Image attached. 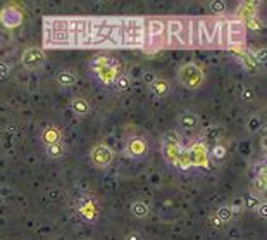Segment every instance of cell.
<instances>
[{"instance_id":"obj_1","label":"cell","mask_w":267,"mask_h":240,"mask_svg":"<svg viewBox=\"0 0 267 240\" xmlns=\"http://www.w3.org/2000/svg\"><path fill=\"white\" fill-rule=\"evenodd\" d=\"M45 47H69L68 19L64 17H45V30H43Z\"/></svg>"},{"instance_id":"obj_2","label":"cell","mask_w":267,"mask_h":240,"mask_svg":"<svg viewBox=\"0 0 267 240\" xmlns=\"http://www.w3.org/2000/svg\"><path fill=\"white\" fill-rule=\"evenodd\" d=\"M122 21V47H145V19L143 17H121Z\"/></svg>"},{"instance_id":"obj_3","label":"cell","mask_w":267,"mask_h":240,"mask_svg":"<svg viewBox=\"0 0 267 240\" xmlns=\"http://www.w3.org/2000/svg\"><path fill=\"white\" fill-rule=\"evenodd\" d=\"M147 33H145V50L157 52L162 47H167V35H166V21L162 17H150L147 21Z\"/></svg>"},{"instance_id":"obj_4","label":"cell","mask_w":267,"mask_h":240,"mask_svg":"<svg viewBox=\"0 0 267 240\" xmlns=\"http://www.w3.org/2000/svg\"><path fill=\"white\" fill-rule=\"evenodd\" d=\"M205 75H203V69L200 68L195 62H188V64H183L178 69V81L183 88L188 90H196L202 86Z\"/></svg>"},{"instance_id":"obj_5","label":"cell","mask_w":267,"mask_h":240,"mask_svg":"<svg viewBox=\"0 0 267 240\" xmlns=\"http://www.w3.org/2000/svg\"><path fill=\"white\" fill-rule=\"evenodd\" d=\"M217 19L216 17H198V41L200 47H209V45H217Z\"/></svg>"},{"instance_id":"obj_6","label":"cell","mask_w":267,"mask_h":240,"mask_svg":"<svg viewBox=\"0 0 267 240\" xmlns=\"http://www.w3.org/2000/svg\"><path fill=\"white\" fill-rule=\"evenodd\" d=\"M228 23V45L229 47H240L247 43V26L238 17L226 19Z\"/></svg>"},{"instance_id":"obj_7","label":"cell","mask_w":267,"mask_h":240,"mask_svg":"<svg viewBox=\"0 0 267 240\" xmlns=\"http://www.w3.org/2000/svg\"><path fill=\"white\" fill-rule=\"evenodd\" d=\"M90 161L95 168L104 169L111 166V162L114 161V151L107 144H97L90 152Z\"/></svg>"},{"instance_id":"obj_8","label":"cell","mask_w":267,"mask_h":240,"mask_svg":"<svg viewBox=\"0 0 267 240\" xmlns=\"http://www.w3.org/2000/svg\"><path fill=\"white\" fill-rule=\"evenodd\" d=\"M45 52L43 48L40 47H30L26 48V50L23 52V55H21V62H23V66L26 69H30V71H37V69H40L41 66L45 64Z\"/></svg>"},{"instance_id":"obj_9","label":"cell","mask_w":267,"mask_h":240,"mask_svg":"<svg viewBox=\"0 0 267 240\" xmlns=\"http://www.w3.org/2000/svg\"><path fill=\"white\" fill-rule=\"evenodd\" d=\"M68 28H69L71 45H83L85 43V30H86L85 17H69Z\"/></svg>"},{"instance_id":"obj_10","label":"cell","mask_w":267,"mask_h":240,"mask_svg":"<svg viewBox=\"0 0 267 240\" xmlns=\"http://www.w3.org/2000/svg\"><path fill=\"white\" fill-rule=\"evenodd\" d=\"M23 19H24L23 12H21L16 5H5L2 9V12H0V23H2L5 28H9V30L21 26V24H23Z\"/></svg>"},{"instance_id":"obj_11","label":"cell","mask_w":267,"mask_h":240,"mask_svg":"<svg viewBox=\"0 0 267 240\" xmlns=\"http://www.w3.org/2000/svg\"><path fill=\"white\" fill-rule=\"evenodd\" d=\"M76 209H78V213L81 214L86 221H95L98 216L97 204H95V200L88 196H79L78 199H76Z\"/></svg>"},{"instance_id":"obj_12","label":"cell","mask_w":267,"mask_h":240,"mask_svg":"<svg viewBox=\"0 0 267 240\" xmlns=\"http://www.w3.org/2000/svg\"><path fill=\"white\" fill-rule=\"evenodd\" d=\"M147 151H149V144H147L145 138L142 137H133L128 140V144H126L124 147V152L129 156V158H143V156L147 154Z\"/></svg>"},{"instance_id":"obj_13","label":"cell","mask_w":267,"mask_h":240,"mask_svg":"<svg viewBox=\"0 0 267 240\" xmlns=\"http://www.w3.org/2000/svg\"><path fill=\"white\" fill-rule=\"evenodd\" d=\"M181 26H183V17H169V19H166L167 47H181L178 41V35Z\"/></svg>"},{"instance_id":"obj_14","label":"cell","mask_w":267,"mask_h":240,"mask_svg":"<svg viewBox=\"0 0 267 240\" xmlns=\"http://www.w3.org/2000/svg\"><path fill=\"white\" fill-rule=\"evenodd\" d=\"M190 159H191L193 166H200V168H209V151L203 144H195L188 151Z\"/></svg>"},{"instance_id":"obj_15","label":"cell","mask_w":267,"mask_h":240,"mask_svg":"<svg viewBox=\"0 0 267 240\" xmlns=\"http://www.w3.org/2000/svg\"><path fill=\"white\" fill-rule=\"evenodd\" d=\"M178 124H179V128H181L183 131H193V130H196V128H198L200 118H198V114H196L195 111L186 109V111H183V113L179 114Z\"/></svg>"},{"instance_id":"obj_16","label":"cell","mask_w":267,"mask_h":240,"mask_svg":"<svg viewBox=\"0 0 267 240\" xmlns=\"http://www.w3.org/2000/svg\"><path fill=\"white\" fill-rule=\"evenodd\" d=\"M122 43H124V38H122V21L114 17L111 37H109V45L111 47H122Z\"/></svg>"},{"instance_id":"obj_17","label":"cell","mask_w":267,"mask_h":240,"mask_svg":"<svg viewBox=\"0 0 267 240\" xmlns=\"http://www.w3.org/2000/svg\"><path fill=\"white\" fill-rule=\"evenodd\" d=\"M150 90H152L157 97L164 99V97H167L171 93V85L169 81L164 78H153L152 81H150Z\"/></svg>"},{"instance_id":"obj_18","label":"cell","mask_w":267,"mask_h":240,"mask_svg":"<svg viewBox=\"0 0 267 240\" xmlns=\"http://www.w3.org/2000/svg\"><path fill=\"white\" fill-rule=\"evenodd\" d=\"M95 73H97L98 78H100L104 83H107V85H112L114 80H115V76H117V69H115V66L112 64V62H109V64L98 68Z\"/></svg>"},{"instance_id":"obj_19","label":"cell","mask_w":267,"mask_h":240,"mask_svg":"<svg viewBox=\"0 0 267 240\" xmlns=\"http://www.w3.org/2000/svg\"><path fill=\"white\" fill-rule=\"evenodd\" d=\"M55 80L61 86H75L78 83V75L71 69H61V71L55 75Z\"/></svg>"},{"instance_id":"obj_20","label":"cell","mask_w":267,"mask_h":240,"mask_svg":"<svg viewBox=\"0 0 267 240\" xmlns=\"http://www.w3.org/2000/svg\"><path fill=\"white\" fill-rule=\"evenodd\" d=\"M255 17H257V7H255V3H252V2L241 3L240 9H238V19L243 21V23L247 24L248 21L255 19Z\"/></svg>"},{"instance_id":"obj_21","label":"cell","mask_w":267,"mask_h":240,"mask_svg":"<svg viewBox=\"0 0 267 240\" xmlns=\"http://www.w3.org/2000/svg\"><path fill=\"white\" fill-rule=\"evenodd\" d=\"M61 130H59L57 126H47L43 131H41V142L45 144V147L47 145H52V144H57V142H61Z\"/></svg>"},{"instance_id":"obj_22","label":"cell","mask_w":267,"mask_h":240,"mask_svg":"<svg viewBox=\"0 0 267 240\" xmlns=\"http://www.w3.org/2000/svg\"><path fill=\"white\" fill-rule=\"evenodd\" d=\"M178 41L181 47H191V26H190V19L183 17V26L179 30Z\"/></svg>"},{"instance_id":"obj_23","label":"cell","mask_w":267,"mask_h":240,"mask_svg":"<svg viewBox=\"0 0 267 240\" xmlns=\"http://www.w3.org/2000/svg\"><path fill=\"white\" fill-rule=\"evenodd\" d=\"M228 158V147L223 144H216L209 152V161H212L214 164H221L224 159Z\"/></svg>"},{"instance_id":"obj_24","label":"cell","mask_w":267,"mask_h":240,"mask_svg":"<svg viewBox=\"0 0 267 240\" xmlns=\"http://www.w3.org/2000/svg\"><path fill=\"white\" fill-rule=\"evenodd\" d=\"M71 109H73V113H75L76 116H86V114L90 113V104H88V100H86V99L76 95L75 99L71 100Z\"/></svg>"},{"instance_id":"obj_25","label":"cell","mask_w":267,"mask_h":240,"mask_svg":"<svg viewBox=\"0 0 267 240\" xmlns=\"http://www.w3.org/2000/svg\"><path fill=\"white\" fill-rule=\"evenodd\" d=\"M181 145H162V154L169 164H176L179 154H181Z\"/></svg>"},{"instance_id":"obj_26","label":"cell","mask_w":267,"mask_h":240,"mask_svg":"<svg viewBox=\"0 0 267 240\" xmlns=\"http://www.w3.org/2000/svg\"><path fill=\"white\" fill-rule=\"evenodd\" d=\"M66 152H68V149H66V145L62 144V142H57V144H52V145H47V147H45V154H47L50 159L64 158Z\"/></svg>"},{"instance_id":"obj_27","label":"cell","mask_w":267,"mask_h":240,"mask_svg":"<svg viewBox=\"0 0 267 240\" xmlns=\"http://www.w3.org/2000/svg\"><path fill=\"white\" fill-rule=\"evenodd\" d=\"M217 45L228 48V23L226 19H217Z\"/></svg>"},{"instance_id":"obj_28","label":"cell","mask_w":267,"mask_h":240,"mask_svg":"<svg viewBox=\"0 0 267 240\" xmlns=\"http://www.w3.org/2000/svg\"><path fill=\"white\" fill-rule=\"evenodd\" d=\"M131 213H133V216H136V218H147L150 214V206L145 202V200H135V202L131 204Z\"/></svg>"},{"instance_id":"obj_29","label":"cell","mask_w":267,"mask_h":240,"mask_svg":"<svg viewBox=\"0 0 267 240\" xmlns=\"http://www.w3.org/2000/svg\"><path fill=\"white\" fill-rule=\"evenodd\" d=\"M241 64H243L245 71L252 73V75H255V73L259 71V62L252 57L250 52H243V54H241Z\"/></svg>"},{"instance_id":"obj_30","label":"cell","mask_w":267,"mask_h":240,"mask_svg":"<svg viewBox=\"0 0 267 240\" xmlns=\"http://www.w3.org/2000/svg\"><path fill=\"white\" fill-rule=\"evenodd\" d=\"M214 216H216L217 220L224 225V223H229V221L233 220L234 211H233V207H231V206H221L219 209L216 211V214H214Z\"/></svg>"},{"instance_id":"obj_31","label":"cell","mask_w":267,"mask_h":240,"mask_svg":"<svg viewBox=\"0 0 267 240\" xmlns=\"http://www.w3.org/2000/svg\"><path fill=\"white\" fill-rule=\"evenodd\" d=\"M262 199L259 196H255V194H248V196H245L243 199V207L247 211H257L259 206H261Z\"/></svg>"},{"instance_id":"obj_32","label":"cell","mask_w":267,"mask_h":240,"mask_svg":"<svg viewBox=\"0 0 267 240\" xmlns=\"http://www.w3.org/2000/svg\"><path fill=\"white\" fill-rule=\"evenodd\" d=\"M266 187H267V183H266V175H257L254 178V183H252V189H254V192L252 194H255V196H264L266 194Z\"/></svg>"},{"instance_id":"obj_33","label":"cell","mask_w":267,"mask_h":240,"mask_svg":"<svg viewBox=\"0 0 267 240\" xmlns=\"http://www.w3.org/2000/svg\"><path fill=\"white\" fill-rule=\"evenodd\" d=\"M261 128H262V118L261 116L254 114V116L248 118V121H247V131H248V133L255 135L259 130H261Z\"/></svg>"},{"instance_id":"obj_34","label":"cell","mask_w":267,"mask_h":240,"mask_svg":"<svg viewBox=\"0 0 267 240\" xmlns=\"http://www.w3.org/2000/svg\"><path fill=\"white\" fill-rule=\"evenodd\" d=\"M114 86L119 92H126V90L131 86V78H129L128 75H117L114 80Z\"/></svg>"},{"instance_id":"obj_35","label":"cell","mask_w":267,"mask_h":240,"mask_svg":"<svg viewBox=\"0 0 267 240\" xmlns=\"http://www.w3.org/2000/svg\"><path fill=\"white\" fill-rule=\"evenodd\" d=\"M228 5L226 2H223V0H214V2H209V10L214 14V16H223L224 12H226Z\"/></svg>"},{"instance_id":"obj_36","label":"cell","mask_w":267,"mask_h":240,"mask_svg":"<svg viewBox=\"0 0 267 240\" xmlns=\"http://www.w3.org/2000/svg\"><path fill=\"white\" fill-rule=\"evenodd\" d=\"M176 166L179 169H183V171H186V169L191 168V159H190V154L186 151H181V154H179L178 161H176Z\"/></svg>"},{"instance_id":"obj_37","label":"cell","mask_w":267,"mask_h":240,"mask_svg":"<svg viewBox=\"0 0 267 240\" xmlns=\"http://www.w3.org/2000/svg\"><path fill=\"white\" fill-rule=\"evenodd\" d=\"M190 26H191V47H200V41H198V17H191V19H190Z\"/></svg>"},{"instance_id":"obj_38","label":"cell","mask_w":267,"mask_h":240,"mask_svg":"<svg viewBox=\"0 0 267 240\" xmlns=\"http://www.w3.org/2000/svg\"><path fill=\"white\" fill-rule=\"evenodd\" d=\"M162 145H181L179 144V135L174 130H169L162 135Z\"/></svg>"},{"instance_id":"obj_39","label":"cell","mask_w":267,"mask_h":240,"mask_svg":"<svg viewBox=\"0 0 267 240\" xmlns=\"http://www.w3.org/2000/svg\"><path fill=\"white\" fill-rule=\"evenodd\" d=\"M255 97H257V92H255L254 86H243V90H241V100L243 102H252V100H255Z\"/></svg>"},{"instance_id":"obj_40","label":"cell","mask_w":267,"mask_h":240,"mask_svg":"<svg viewBox=\"0 0 267 240\" xmlns=\"http://www.w3.org/2000/svg\"><path fill=\"white\" fill-rule=\"evenodd\" d=\"M250 55H252V57H254L257 62H262V64H264V62H266L267 50H266L264 47H262V48H257V50H252V52H250Z\"/></svg>"},{"instance_id":"obj_41","label":"cell","mask_w":267,"mask_h":240,"mask_svg":"<svg viewBox=\"0 0 267 240\" xmlns=\"http://www.w3.org/2000/svg\"><path fill=\"white\" fill-rule=\"evenodd\" d=\"M221 133V128L216 126V124H212V126H209L205 130V138H210V140H216L217 137H219Z\"/></svg>"},{"instance_id":"obj_42","label":"cell","mask_w":267,"mask_h":240,"mask_svg":"<svg viewBox=\"0 0 267 240\" xmlns=\"http://www.w3.org/2000/svg\"><path fill=\"white\" fill-rule=\"evenodd\" d=\"M109 62H112V61H111V59H109V57H104V55H98V57L95 59L93 62H91V68H93L95 71H97L98 68H102V66L109 64Z\"/></svg>"},{"instance_id":"obj_43","label":"cell","mask_w":267,"mask_h":240,"mask_svg":"<svg viewBox=\"0 0 267 240\" xmlns=\"http://www.w3.org/2000/svg\"><path fill=\"white\" fill-rule=\"evenodd\" d=\"M10 76V64L7 61H0V78L5 80Z\"/></svg>"},{"instance_id":"obj_44","label":"cell","mask_w":267,"mask_h":240,"mask_svg":"<svg viewBox=\"0 0 267 240\" xmlns=\"http://www.w3.org/2000/svg\"><path fill=\"white\" fill-rule=\"evenodd\" d=\"M255 213H259V216H261L262 220H266V218H267V204H266V200H262L261 206H259V209L255 211Z\"/></svg>"},{"instance_id":"obj_45","label":"cell","mask_w":267,"mask_h":240,"mask_svg":"<svg viewBox=\"0 0 267 240\" xmlns=\"http://www.w3.org/2000/svg\"><path fill=\"white\" fill-rule=\"evenodd\" d=\"M126 240H142V235H140L138 232H131V234H128Z\"/></svg>"},{"instance_id":"obj_46","label":"cell","mask_w":267,"mask_h":240,"mask_svg":"<svg viewBox=\"0 0 267 240\" xmlns=\"http://www.w3.org/2000/svg\"><path fill=\"white\" fill-rule=\"evenodd\" d=\"M210 225H212V227H217V228L223 227V223H221V221L217 220L216 216H210Z\"/></svg>"},{"instance_id":"obj_47","label":"cell","mask_w":267,"mask_h":240,"mask_svg":"<svg viewBox=\"0 0 267 240\" xmlns=\"http://www.w3.org/2000/svg\"><path fill=\"white\" fill-rule=\"evenodd\" d=\"M3 202V197H2V194H0V204H2Z\"/></svg>"}]
</instances>
